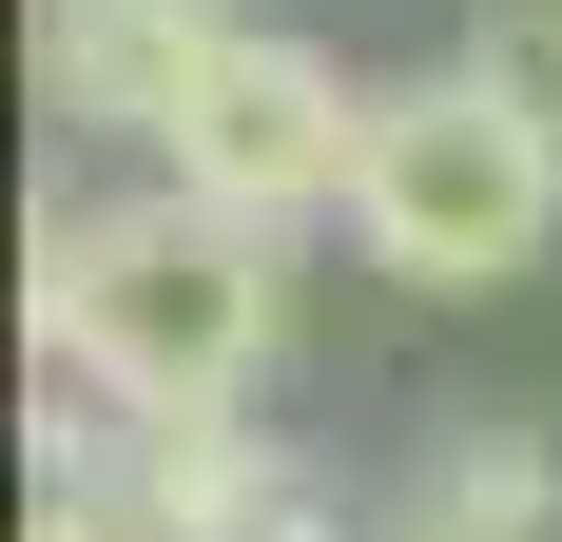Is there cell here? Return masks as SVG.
<instances>
[{
    "label": "cell",
    "mask_w": 562,
    "mask_h": 542,
    "mask_svg": "<svg viewBox=\"0 0 562 542\" xmlns=\"http://www.w3.org/2000/svg\"><path fill=\"white\" fill-rule=\"evenodd\" d=\"M349 233L407 291H524L562 252V116L524 98L505 58L389 78L369 98V174H349Z\"/></svg>",
    "instance_id": "2"
},
{
    "label": "cell",
    "mask_w": 562,
    "mask_h": 542,
    "mask_svg": "<svg viewBox=\"0 0 562 542\" xmlns=\"http://www.w3.org/2000/svg\"><path fill=\"white\" fill-rule=\"evenodd\" d=\"M136 20H233V0H136Z\"/></svg>",
    "instance_id": "8"
},
{
    "label": "cell",
    "mask_w": 562,
    "mask_h": 542,
    "mask_svg": "<svg viewBox=\"0 0 562 542\" xmlns=\"http://www.w3.org/2000/svg\"><path fill=\"white\" fill-rule=\"evenodd\" d=\"M389 542H465V523H389Z\"/></svg>",
    "instance_id": "9"
},
{
    "label": "cell",
    "mask_w": 562,
    "mask_h": 542,
    "mask_svg": "<svg viewBox=\"0 0 562 542\" xmlns=\"http://www.w3.org/2000/svg\"><path fill=\"white\" fill-rule=\"evenodd\" d=\"M20 310L116 407H252L291 291H272V233L214 214V194H78V214H40Z\"/></svg>",
    "instance_id": "1"
},
{
    "label": "cell",
    "mask_w": 562,
    "mask_h": 542,
    "mask_svg": "<svg viewBox=\"0 0 562 542\" xmlns=\"http://www.w3.org/2000/svg\"><path fill=\"white\" fill-rule=\"evenodd\" d=\"M175 194H214V214L291 233V214H330L349 174H369V98H349L311 39H272V20H214L194 39V98H175Z\"/></svg>",
    "instance_id": "3"
},
{
    "label": "cell",
    "mask_w": 562,
    "mask_h": 542,
    "mask_svg": "<svg viewBox=\"0 0 562 542\" xmlns=\"http://www.w3.org/2000/svg\"><path fill=\"white\" fill-rule=\"evenodd\" d=\"M407 523H465V542H543L562 523V445L543 427H465L427 485H407Z\"/></svg>",
    "instance_id": "5"
},
{
    "label": "cell",
    "mask_w": 562,
    "mask_h": 542,
    "mask_svg": "<svg viewBox=\"0 0 562 542\" xmlns=\"http://www.w3.org/2000/svg\"><path fill=\"white\" fill-rule=\"evenodd\" d=\"M40 542H175L136 485H40Z\"/></svg>",
    "instance_id": "7"
},
{
    "label": "cell",
    "mask_w": 562,
    "mask_h": 542,
    "mask_svg": "<svg viewBox=\"0 0 562 542\" xmlns=\"http://www.w3.org/2000/svg\"><path fill=\"white\" fill-rule=\"evenodd\" d=\"M465 58H505L524 98H543V116H562V0H485V39H465Z\"/></svg>",
    "instance_id": "6"
},
{
    "label": "cell",
    "mask_w": 562,
    "mask_h": 542,
    "mask_svg": "<svg viewBox=\"0 0 562 542\" xmlns=\"http://www.w3.org/2000/svg\"><path fill=\"white\" fill-rule=\"evenodd\" d=\"M194 39L214 20H136V0H58L40 20V78L78 136H175V98H194Z\"/></svg>",
    "instance_id": "4"
}]
</instances>
